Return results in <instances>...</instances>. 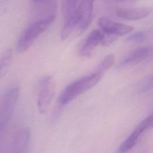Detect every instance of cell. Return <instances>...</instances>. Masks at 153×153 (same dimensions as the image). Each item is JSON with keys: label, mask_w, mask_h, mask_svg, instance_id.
I'll use <instances>...</instances> for the list:
<instances>
[{"label": "cell", "mask_w": 153, "mask_h": 153, "mask_svg": "<svg viewBox=\"0 0 153 153\" xmlns=\"http://www.w3.org/2000/svg\"><path fill=\"white\" fill-rule=\"evenodd\" d=\"M55 13L45 16L32 23L21 34L17 42V51L22 53L27 50L37 38L44 33L53 23Z\"/></svg>", "instance_id": "1"}, {"label": "cell", "mask_w": 153, "mask_h": 153, "mask_svg": "<svg viewBox=\"0 0 153 153\" xmlns=\"http://www.w3.org/2000/svg\"><path fill=\"white\" fill-rule=\"evenodd\" d=\"M104 73L96 70L94 72L84 76L69 84L62 91L59 97V102L64 105L88 89L96 85L103 76Z\"/></svg>", "instance_id": "2"}, {"label": "cell", "mask_w": 153, "mask_h": 153, "mask_svg": "<svg viewBox=\"0 0 153 153\" xmlns=\"http://www.w3.org/2000/svg\"><path fill=\"white\" fill-rule=\"evenodd\" d=\"M101 30L105 34L102 42V45L108 46L115 41L119 36H124L133 31V27L106 17H101L97 22Z\"/></svg>", "instance_id": "3"}, {"label": "cell", "mask_w": 153, "mask_h": 153, "mask_svg": "<svg viewBox=\"0 0 153 153\" xmlns=\"http://www.w3.org/2000/svg\"><path fill=\"white\" fill-rule=\"evenodd\" d=\"M55 88V80L51 76H44L39 81L37 96V106L41 113H45L47 111L54 95Z\"/></svg>", "instance_id": "4"}, {"label": "cell", "mask_w": 153, "mask_h": 153, "mask_svg": "<svg viewBox=\"0 0 153 153\" xmlns=\"http://www.w3.org/2000/svg\"><path fill=\"white\" fill-rule=\"evenodd\" d=\"M18 87H13L9 89L4 95L0 106V130H2L7 126L13 114L15 104L19 96Z\"/></svg>", "instance_id": "5"}, {"label": "cell", "mask_w": 153, "mask_h": 153, "mask_svg": "<svg viewBox=\"0 0 153 153\" xmlns=\"http://www.w3.org/2000/svg\"><path fill=\"white\" fill-rule=\"evenodd\" d=\"M153 116L150 115L143 119L135 127L132 133L121 143L118 149V153H126L131 150L137 143L142 134L148 128L152 127Z\"/></svg>", "instance_id": "6"}, {"label": "cell", "mask_w": 153, "mask_h": 153, "mask_svg": "<svg viewBox=\"0 0 153 153\" xmlns=\"http://www.w3.org/2000/svg\"><path fill=\"white\" fill-rule=\"evenodd\" d=\"M153 59V47H139L128 54L118 65L120 68H127Z\"/></svg>", "instance_id": "7"}, {"label": "cell", "mask_w": 153, "mask_h": 153, "mask_svg": "<svg viewBox=\"0 0 153 153\" xmlns=\"http://www.w3.org/2000/svg\"><path fill=\"white\" fill-rule=\"evenodd\" d=\"M151 7L136 8H117L115 11L116 16L122 19L127 20H137L148 16L152 12Z\"/></svg>", "instance_id": "8"}, {"label": "cell", "mask_w": 153, "mask_h": 153, "mask_svg": "<svg viewBox=\"0 0 153 153\" xmlns=\"http://www.w3.org/2000/svg\"><path fill=\"white\" fill-rule=\"evenodd\" d=\"M105 38L104 33L101 29H94L90 32L85 39L79 49V54L82 56H90L96 47L102 44Z\"/></svg>", "instance_id": "9"}, {"label": "cell", "mask_w": 153, "mask_h": 153, "mask_svg": "<svg viewBox=\"0 0 153 153\" xmlns=\"http://www.w3.org/2000/svg\"><path fill=\"white\" fill-rule=\"evenodd\" d=\"M30 138L29 129L19 131L14 137L10 153H27Z\"/></svg>", "instance_id": "10"}, {"label": "cell", "mask_w": 153, "mask_h": 153, "mask_svg": "<svg viewBox=\"0 0 153 153\" xmlns=\"http://www.w3.org/2000/svg\"><path fill=\"white\" fill-rule=\"evenodd\" d=\"M12 50L11 49H9L7 50L1 57L0 61L1 77H2V76L5 74L6 71L8 68L12 60Z\"/></svg>", "instance_id": "11"}, {"label": "cell", "mask_w": 153, "mask_h": 153, "mask_svg": "<svg viewBox=\"0 0 153 153\" xmlns=\"http://www.w3.org/2000/svg\"><path fill=\"white\" fill-rule=\"evenodd\" d=\"M114 62V56L112 54H109L102 60L100 64L97 67L96 69L105 73L113 65Z\"/></svg>", "instance_id": "12"}, {"label": "cell", "mask_w": 153, "mask_h": 153, "mask_svg": "<svg viewBox=\"0 0 153 153\" xmlns=\"http://www.w3.org/2000/svg\"><path fill=\"white\" fill-rule=\"evenodd\" d=\"M140 88V89L143 91L153 88V74L142 84Z\"/></svg>", "instance_id": "13"}, {"label": "cell", "mask_w": 153, "mask_h": 153, "mask_svg": "<svg viewBox=\"0 0 153 153\" xmlns=\"http://www.w3.org/2000/svg\"><path fill=\"white\" fill-rule=\"evenodd\" d=\"M143 39V35L142 33H135L129 36L127 39L126 41L128 42H136L140 41Z\"/></svg>", "instance_id": "14"}, {"label": "cell", "mask_w": 153, "mask_h": 153, "mask_svg": "<svg viewBox=\"0 0 153 153\" xmlns=\"http://www.w3.org/2000/svg\"><path fill=\"white\" fill-rule=\"evenodd\" d=\"M33 2L35 3V4H41L44 2H47V1L48 0H32Z\"/></svg>", "instance_id": "15"}, {"label": "cell", "mask_w": 153, "mask_h": 153, "mask_svg": "<svg viewBox=\"0 0 153 153\" xmlns=\"http://www.w3.org/2000/svg\"><path fill=\"white\" fill-rule=\"evenodd\" d=\"M152 116H153V114H152ZM152 127H153V123H152Z\"/></svg>", "instance_id": "16"}, {"label": "cell", "mask_w": 153, "mask_h": 153, "mask_svg": "<svg viewBox=\"0 0 153 153\" xmlns=\"http://www.w3.org/2000/svg\"><path fill=\"white\" fill-rule=\"evenodd\" d=\"M118 1H126V0H118Z\"/></svg>", "instance_id": "17"}]
</instances>
